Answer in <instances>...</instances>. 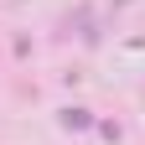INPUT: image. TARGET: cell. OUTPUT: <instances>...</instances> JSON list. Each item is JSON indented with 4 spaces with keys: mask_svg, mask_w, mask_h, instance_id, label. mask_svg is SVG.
<instances>
[{
    "mask_svg": "<svg viewBox=\"0 0 145 145\" xmlns=\"http://www.w3.org/2000/svg\"><path fill=\"white\" fill-rule=\"evenodd\" d=\"M67 26L78 31V42H83V47H99V26H93V5H78V10L67 16Z\"/></svg>",
    "mask_w": 145,
    "mask_h": 145,
    "instance_id": "cell-1",
    "label": "cell"
},
{
    "mask_svg": "<svg viewBox=\"0 0 145 145\" xmlns=\"http://www.w3.org/2000/svg\"><path fill=\"white\" fill-rule=\"evenodd\" d=\"M93 124H99L93 109H83V104H67V109H62V130H78V135H83V130H93Z\"/></svg>",
    "mask_w": 145,
    "mask_h": 145,
    "instance_id": "cell-2",
    "label": "cell"
}]
</instances>
